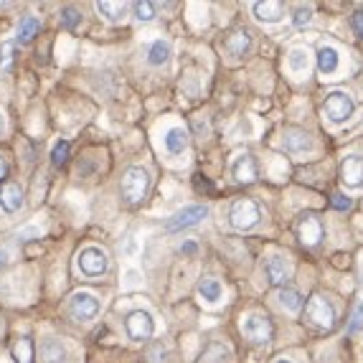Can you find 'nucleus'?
I'll return each instance as SVG.
<instances>
[{
    "label": "nucleus",
    "instance_id": "obj_1",
    "mask_svg": "<svg viewBox=\"0 0 363 363\" xmlns=\"http://www.w3.org/2000/svg\"><path fill=\"white\" fill-rule=\"evenodd\" d=\"M323 115L328 117L330 125H346L355 115V102L348 92H328L323 102Z\"/></svg>",
    "mask_w": 363,
    "mask_h": 363
},
{
    "label": "nucleus",
    "instance_id": "obj_2",
    "mask_svg": "<svg viewBox=\"0 0 363 363\" xmlns=\"http://www.w3.org/2000/svg\"><path fill=\"white\" fill-rule=\"evenodd\" d=\"M148 188H150V173L140 165H132V168L125 170V178H122V196L130 206L140 203L148 196Z\"/></svg>",
    "mask_w": 363,
    "mask_h": 363
},
{
    "label": "nucleus",
    "instance_id": "obj_3",
    "mask_svg": "<svg viewBox=\"0 0 363 363\" xmlns=\"http://www.w3.org/2000/svg\"><path fill=\"white\" fill-rule=\"evenodd\" d=\"M305 320L315 328L330 330L336 325V305L325 300L323 295H313L305 305Z\"/></svg>",
    "mask_w": 363,
    "mask_h": 363
},
{
    "label": "nucleus",
    "instance_id": "obj_4",
    "mask_svg": "<svg viewBox=\"0 0 363 363\" xmlns=\"http://www.w3.org/2000/svg\"><path fill=\"white\" fill-rule=\"evenodd\" d=\"M242 333H244V338L254 346H267L274 336V328H272V323L267 315L262 313H249L242 318Z\"/></svg>",
    "mask_w": 363,
    "mask_h": 363
},
{
    "label": "nucleus",
    "instance_id": "obj_5",
    "mask_svg": "<svg viewBox=\"0 0 363 363\" xmlns=\"http://www.w3.org/2000/svg\"><path fill=\"white\" fill-rule=\"evenodd\" d=\"M76 267H79V272L84 277H92V279L102 277V274H107V270H110V257L99 246H84L79 252V257H76Z\"/></svg>",
    "mask_w": 363,
    "mask_h": 363
},
{
    "label": "nucleus",
    "instance_id": "obj_6",
    "mask_svg": "<svg viewBox=\"0 0 363 363\" xmlns=\"http://www.w3.org/2000/svg\"><path fill=\"white\" fill-rule=\"evenodd\" d=\"M259 219H262V211L249 198H239L229 209V224L237 229V231H249V229H254L259 224Z\"/></svg>",
    "mask_w": 363,
    "mask_h": 363
},
{
    "label": "nucleus",
    "instance_id": "obj_7",
    "mask_svg": "<svg viewBox=\"0 0 363 363\" xmlns=\"http://www.w3.org/2000/svg\"><path fill=\"white\" fill-rule=\"evenodd\" d=\"M125 330L130 340L143 343V340H150L155 336V320H152V315L148 310H135V313L127 315Z\"/></svg>",
    "mask_w": 363,
    "mask_h": 363
},
{
    "label": "nucleus",
    "instance_id": "obj_8",
    "mask_svg": "<svg viewBox=\"0 0 363 363\" xmlns=\"http://www.w3.org/2000/svg\"><path fill=\"white\" fill-rule=\"evenodd\" d=\"M69 315L79 323L94 320L99 315V300L92 292H74L69 300Z\"/></svg>",
    "mask_w": 363,
    "mask_h": 363
},
{
    "label": "nucleus",
    "instance_id": "obj_9",
    "mask_svg": "<svg viewBox=\"0 0 363 363\" xmlns=\"http://www.w3.org/2000/svg\"><path fill=\"white\" fill-rule=\"evenodd\" d=\"M209 216V209L206 206H186L183 211L173 213L165 224V231L168 234H176V231H183V229H191L196 224H201L203 219Z\"/></svg>",
    "mask_w": 363,
    "mask_h": 363
},
{
    "label": "nucleus",
    "instance_id": "obj_10",
    "mask_svg": "<svg viewBox=\"0 0 363 363\" xmlns=\"http://www.w3.org/2000/svg\"><path fill=\"white\" fill-rule=\"evenodd\" d=\"M264 274H267V282H270L272 288H282L290 279V274H292L290 259L282 257V254H272L270 259L264 262Z\"/></svg>",
    "mask_w": 363,
    "mask_h": 363
},
{
    "label": "nucleus",
    "instance_id": "obj_11",
    "mask_svg": "<svg viewBox=\"0 0 363 363\" xmlns=\"http://www.w3.org/2000/svg\"><path fill=\"white\" fill-rule=\"evenodd\" d=\"M340 183L351 191H361L363 188V158L361 155H348L340 163Z\"/></svg>",
    "mask_w": 363,
    "mask_h": 363
},
{
    "label": "nucleus",
    "instance_id": "obj_12",
    "mask_svg": "<svg viewBox=\"0 0 363 363\" xmlns=\"http://www.w3.org/2000/svg\"><path fill=\"white\" fill-rule=\"evenodd\" d=\"M297 237L305 246H318L323 239V224L315 213H305L297 221Z\"/></svg>",
    "mask_w": 363,
    "mask_h": 363
},
{
    "label": "nucleus",
    "instance_id": "obj_13",
    "mask_svg": "<svg viewBox=\"0 0 363 363\" xmlns=\"http://www.w3.org/2000/svg\"><path fill=\"white\" fill-rule=\"evenodd\" d=\"M224 51L231 59H242L252 51V34L246 28H234L231 34L224 38Z\"/></svg>",
    "mask_w": 363,
    "mask_h": 363
},
{
    "label": "nucleus",
    "instance_id": "obj_14",
    "mask_svg": "<svg viewBox=\"0 0 363 363\" xmlns=\"http://www.w3.org/2000/svg\"><path fill=\"white\" fill-rule=\"evenodd\" d=\"M252 13L259 23H279L285 18V5L277 0H257L252 3Z\"/></svg>",
    "mask_w": 363,
    "mask_h": 363
},
{
    "label": "nucleus",
    "instance_id": "obj_15",
    "mask_svg": "<svg viewBox=\"0 0 363 363\" xmlns=\"http://www.w3.org/2000/svg\"><path fill=\"white\" fill-rule=\"evenodd\" d=\"M231 178L237 183H254L257 180V163H254V158L249 152L239 155L237 161L231 163Z\"/></svg>",
    "mask_w": 363,
    "mask_h": 363
},
{
    "label": "nucleus",
    "instance_id": "obj_16",
    "mask_svg": "<svg viewBox=\"0 0 363 363\" xmlns=\"http://www.w3.org/2000/svg\"><path fill=\"white\" fill-rule=\"evenodd\" d=\"M282 143H285V150L290 152H310L315 148L313 137L307 135L305 130H285Z\"/></svg>",
    "mask_w": 363,
    "mask_h": 363
},
{
    "label": "nucleus",
    "instance_id": "obj_17",
    "mask_svg": "<svg viewBox=\"0 0 363 363\" xmlns=\"http://www.w3.org/2000/svg\"><path fill=\"white\" fill-rule=\"evenodd\" d=\"M23 206V191L18 183H5L0 188V209L5 213H16Z\"/></svg>",
    "mask_w": 363,
    "mask_h": 363
},
{
    "label": "nucleus",
    "instance_id": "obj_18",
    "mask_svg": "<svg viewBox=\"0 0 363 363\" xmlns=\"http://www.w3.org/2000/svg\"><path fill=\"white\" fill-rule=\"evenodd\" d=\"M315 59H318V71L323 76H333L340 69V54L333 46H320Z\"/></svg>",
    "mask_w": 363,
    "mask_h": 363
},
{
    "label": "nucleus",
    "instance_id": "obj_19",
    "mask_svg": "<svg viewBox=\"0 0 363 363\" xmlns=\"http://www.w3.org/2000/svg\"><path fill=\"white\" fill-rule=\"evenodd\" d=\"M163 143H165V150H168L170 155H180V152L188 150V132L183 127H168Z\"/></svg>",
    "mask_w": 363,
    "mask_h": 363
},
{
    "label": "nucleus",
    "instance_id": "obj_20",
    "mask_svg": "<svg viewBox=\"0 0 363 363\" xmlns=\"http://www.w3.org/2000/svg\"><path fill=\"white\" fill-rule=\"evenodd\" d=\"M94 8L99 13L104 21H110V23H119V21H125L127 16V3H112V0H99V3H94Z\"/></svg>",
    "mask_w": 363,
    "mask_h": 363
},
{
    "label": "nucleus",
    "instance_id": "obj_21",
    "mask_svg": "<svg viewBox=\"0 0 363 363\" xmlns=\"http://www.w3.org/2000/svg\"><path fill=\"white\" fill-rule=\"evenodd\" d=\"M38 353H41L43 363H67V348H64V343L56 338L43 340Z\"/></svg>",
    "mask_w": 363,
    "mask_h": 363
},
{
    "label": "nucleus",
    "instance_id": "obj_22",
    "mask_svg": "<svg viewBox=\"0 0 363 363\" xmlns=\"http://www.w3.org/2000/svg\"><path fill=\"white\" fill-rule=\"evenodd\" d=\"M221 295H224V288H221L219 279L206 277V279H201V282H198V297H201L203 303L216 305L221 300Z\"/></svg>",
    "mask_w": 363,
    "mask_h": 363
},
{
    "label": "nucleus",
    "instance_id": "obj_23",
    "mask_svg": "<svg viewBox=\"0 0 363 363\" xmlns=\"http://www.w3.org/2000/svg\"><path fill=\"white\" fill-rule=\"evenodd\" d=\"M170 61V43L158 38V41L150 43V49H148V64L150 67H163V64H168Z\"/></svg>",
    "mask_w": 363,
    "mask_h": 363
},
{
    "label": "nucleus",
    "instance_id": "obj_24",
    "mask_svg": "<svg viewBox=\"0 0 363 363\" xmlns=\"http://www.w3.org/2000/svg\"><path fill=\"white\" fill-rule=\"evenodd\" d=\"M288 67L292 74H305L310 69V51L303 49V46H295L288 56Z\"/></svg>",
    "mask_w": 363,
    "mask_h": 363
},
{
    "label": "nucleus",
    "instance_id": "obj_25",
    "mask_svg": "<svg viewBox=\"0 0 363 363\" xmlns=\"http://www.w3.org/2000/svg\"><path fill=\"white\" fill-rule=\"evenodd\" d=\"M277 300L288 313H300V310H303V295H300L295 288H282Z\"/></svg>",
    "mask_w": 363,
    "mask_h": 363
},
{
    "label": "nucleus",
    "instance_id": "obj_26",
    "mask_svg": "<svg viewBox=\"0 0 363 363\" xmlns=\"http://www.w3.org/2000/svg\"><path fill=\"white\" fill-rule=\"evenodd\" d=\"M38 31H41L38 18H36V16H25L23 21H21V25H18V43H31Z\"/></svg>",
    "mask_w": 363,
    "mask_h": 363
},
{
    "label": "nucleus",
    "instance_id": "obj_27",
    "mask_svg": "<svg viewBox=\"0 0 363 363\" xmlns=\"http://www.w3.org/2000/svg\"><path fill=\"white\" fill-rule=\"evenodd\" d=\"M132 16L140 23H150L152 18H155V3H150V0H137V3H132Z\"/></svg>",
    "mask_w": 363,
    "mask_h": 363
},
{
    "label": "nucleus",
    "instance_id": "obj_28",
    "mask_svg": "<svg viewBox=\"0 0 363 363\" xmlns=\"http://www.w3.org/2000/svg\"><path fill=\"white\" fill-rule=\"evenodd\" d=\"M226 355H229V348L224 346V343H211V346L201 353V361L198 363H221Z\"/></svg>",
    "mask_w": 363,
    "mask_h": 363
},
{
    "label": "nucleus",
    "instance_id": "obj_29",
    "mask_svg": "<svg viewBox=\"0 0 363 363\" xmlns=\"http://www.w3.org/2000/svg\"><path fill=\"white\" fill-rule=\"evenodd\" d=\"M69 152H71L69 140H59V143L54 145V150H51V165H54V168H61V165L69 161Z\"/></svg>",
    "mask_w": 363,
    "mask_h": 363
},
{
    "label": "nucleus",
    "instance_id": "obj_30",
    "mask_svg": "<svg viewBox=\"0 0 363 363\" xmlns=\"http://www.w3.org/2000/svg\"><path fill=\"white\" fill-rule=\"evenodd\" d=\"M13 358H16L18 363H31L34 361V346H31V340L28 338H21L13 346Z\"/></svg>",
    "mask_w": 363,
    "mask_h": 363
},
{
    "label": "nucleus",
    "instance_id": "obj_31",
    "mask_svg": "<svg viewBox=\"0 0 363 363\" xmlns=\"http://www.w3.org/2000/svg\"><path fill=\"white\" fill-rule=\"evenodd\" d=\"M79 21H82V13H79L74 5H67V8L61 10V25H64L67 31H74L76 25H79Z\"/></svg>",
    "mask_w": 363,
    "mask_h": 363
},
{
    "label": "nucleus",
    "instance_id": "obj_32",
    "mask_svg": "<svg viewBox=\"0 0 363 363\" xmlns=\"http://www.w3.org/2000/svg\"><path fill=\"white\" fill-rule=\"evenodd\" d=\"M310 21H313V5H297L292 13L295 28H305V25H310Z\"/></svg>",
    "mask_w": 363,
    "mask_h": 363
},
{
    "label": "nucleus",
    "instance_id": "obj_33",
    "mask_svg": "<svg viewBox=\"0 0 363 363\" xmlns=\"http://www.w3.org/2000/svg\"><path fill=\"white\" fill-rule=\"evenodd\" d=\"M358 330H363V300L353 307V315H351V323H348V333L351 336L358 333Z\"/></svg>",
    "mask_w": 363,
    "mask_h": 363
},
{
    "label": "nucleus",
    "instance_id": "obj_34",
    "mask_svg": "<svg viewBox=\"0 0 363 363\" xmlns=\"http://www.w3.org/2000/svg\"><path fill=\"white\" fill-rule=\"evenodd\" d=\"M330 203H333V209H338V211H351V209H353V198H348L346 194H333Z\"/></svg>",
    "mask_w": 363,
    "mask_h": 363
},
{
    "label": "nucleus",
    "instance_id": "obj_35",
    "mask_svg": "<svg viewBox=\"0 0 363 363\" xmlns=\"http://www.w3.org/2000/svg\"><path fill=\"white\" fill-rule=\"evenodd\" d=\"M165 355H168V348L163 346V343H152L150 351H148V358H150V363H161Z\"/></svg>",
    "mask_w": 363,
    "mask_h": 363
},
{
    "label": "nucleus",
    "instance_id": "obj_36",
    "mask_svg": "<svg viewBox=\"0 0 363 363\" xmlns=\"http://www.w3.org/2000/svg\"><path fill=\"white\" fill-rule=\"evenodd\" d=\"M13 51H16V43H13V41L3 43V61H0V69H3V71H5V69H10V61H13Z\"/></svg>",
    "mask_w": 363,
    "mask_h": 363
},
{
    "label": "nucleus",
    "instance_id": "obj_37",
    "mask_svg": "<svg viewBox=\"0 0 363 363\" xmlns=\"http://www.w3.org/2000/svg\"><path fill=\"white\" fill-rule=\"evenodd\" d=\"M351 25H353L355 36L363 41V8H355L353 16H351Z\"/></svg>",
    "mask_w": 363,
    "mask_h": 363
},
{
    "label": "nucleus",
    "instance_id": "obj_38",
    "mask_svg": "<svg viewBox=\"0 0 363 363\" xmlns=\"http://www.w3.org/2000/svg\"><path fill=\"white\" fill-rule=\"evenodd\" d=\"M178 252L183 254V257H194V254L198 252V244H196V242H186V244H180Z\"/></svg>",
    "mask_w": 363,
    "mask_h": 363
},
{
    "label": "nucleus",
    "instance_id": "obj_39",
    "mask_svg": "<svg viewBox=\"0 0 363 363\" xmlns=\"http://www.w3.org/2000/svg\"><path fill=\"white\" fill-rule=\"evenodd\" d=\"M5 176H8V165H5V161L0 158V180H3Z\"/></svg>",
    "mask_w": 363,
    "mask_h": 363
},
{
    "label": "nucleus",
    "instance_id": "obj_40",
    "mask_svg": "<svg viewBox=\"0 0 363 363\" xmlns=\"http://www.w3.org/2000/svg\"><path fill=\"white\" fill-rule=\"evenodd\" d=\"M3 132H5V115L0 112V135H3Z\"/></svg>",
    "mask_w": 363,
    "mask_h": 363
},
{
    "label": "nucleus",
    "instance_id": "obj_41",
    "mask_svg": "<svg viewBox=\"0 0 363 363\" xmlns=\"http://www.w3.org/2000/svg\"><path fill=\"white\" fill-rule=\"evenodd\" d=\"M274 363H292V361H288V358H279V361H274Z\"/></svg>",
    "mask_w": 363,
    "mask_h": 363
}]
</instances>
